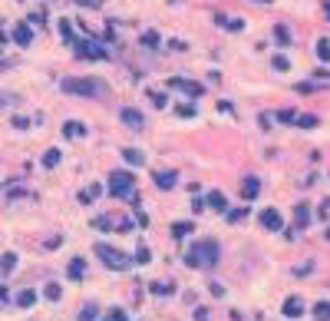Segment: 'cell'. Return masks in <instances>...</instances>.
Wrapping results in <instances>:
<instances>
[{"instance_id":"obj_37","label":"cell","mask_w":330,"mask_h":321,"mask_svg":"<svg viewBox=\"0 0 330 321\" xmlns=\"http://www.w3.org/2000/svg\"><path fill=\"white\" fill-rule=\"evenodd\" d=\"M274 37H277V43H284V47L291 43V37H287V30H284V27H277V30H274Z\"/></svg>"},{"instance_id":"obj_44","label":"cell","mask_w":330,"mask_h":321,"mask_svg":"<svg viewBox=\"0 0 330 321\" xmlns=\"http://www.w3.org/2000/svg\"><path fill=\"white\" fill-rule=\"evenodd\" d=\"M3 298H7V288H3V285H0V302H3Z\"/></svg>"},{"instance_id":"obj_24","label":"cell","mask_w":330,"mask_h":321,"mask_svg":"<svg viewBox=\"0 0 330 321\" xmlns=\"http://www.w3.org/2000/svg\"><path fill=\"white\" fill-rule=\"evenodd\" d=\"M317 123H320V119H317L314 113H300V116H297V126H300V129H314Z\"/></svg>"},{"instance_id":"obj_29","label":"cell","mask_w":330,"mask_h":321,"mask_svg":"<svg viewBox=\"0 0 330 321\" xmlns=\"http://www.w3.org/2000/svg\"><path fill=\"white\" fill-rule=\"evenodd\" d=\"M317 57L324 60V63H330V40H320L317 43Z\"/></svg>"},{"instance_id":"obj_5","label":"cell","mask_w":330,"mask_h":321,"mask_svg":"<svg viewBox=\"0 0 330 321\" xmlns=\"http://www.w3.org/2000/svg\"><path fill=\"white\" fill-rule=\"evenodd\" d=\"M119 119H122L126 129H142V126H146V116L139 113L135 106H122V110H119Z\"/></svg>"},{"instance_id":"obj_28","label":"cell","mask_w":330,"mask_h":321,"mask_svg":"<svg viewBox=\"0 0 330 321\" xmlns=\"http://www.w3.org/2000/svg\"><path fill=\"white\" fill-rule=\"evenodd\" d=\"M271 66H274L277 73H284V70H287L291 63H287V57H284V53H277V57H271Z\"/></svg>"},{"instance_id":"obj_31","label":"cell","mask_w":330,"mask_h":321,"mask_svg":"<svg viewBox=\"0 0 330 321\" xmlns=\"http://www.w3.org/2000/svg\"><path fill=\"white\" fill-rule=\"evenodd\" d=\"M152 291H155V295H172V291H175V285H168V282H155V285H152Z\"/></svg>"},{"instance_id":"obj_39","label":"cell","mask_w":330,"mask_h":321,"mask_svg":"<svg viewBox=\"0 0 330 321\" xmlns=\"http://www.w3.org/2000/svg\"><path fill=\"white\" fill-rule=\"evenodd\" d=\"M175 113H179V116H185V119H188V116H198V113H195V106H188V103H185V106H179Z\"/></svg>"},{"instance_id":"obj_18","label":"cell","mask_w":330,"mask_h":321,"mask_svg":"<svg viewBox=\"0 0 330 321\" xmlns=\"http://www.w3.org/2000/svg\"><path fill=\"white\" fill-rule=\"evenodd\" d=\"M122 159H126L129 166H146V156L139 149H122Z\"/></svg>"},{"instance_id":"obj_40","label":"cell","mask_w":330,"mask_h":321,"mask_svg":"<svg viewBox=\"0 0 330 321\" xmlns=\"http://www.w3.org/2000/svg\"><path fill=\"white\" fill-rule=\"evenodd\" d=\"M76 3H79V7H90V10H99V7H103V0H76Z\"/></svg>"},{"instance_id":"obj_33","label":"cell","mask_w":330,"mask_h":321,"mask_svg":"<svg viewBox=\"0 0 330 321\" xmlns=\"http://www.w3.org/2000/svg\"><path fill=\"white\" fill-rule=\"evenodd\" d=\"M60 33H63V40H66V43H73V27H70L66 20H60Z\"/></svg>"},{"instance_id":"obj_4","label":"cell","mask_w":330,"mask_h":321,"mask_svg":"<svg viewBox=\"0 0 330 321\" xmlns=\"http://www.w3.org/2000/svg\"><path fill=\"white\" fill-rule=\"evenodd\" d=\"M132 189H135V176L129 169H116L109 176V195L112 199H129Z\"/></svg>"},{"instance_id":"obj_48","label":"cell","mask_w":330,"mask_h":321,"mask_svg":"<svg viewBox=\"0 0 330 321\" xmlns=\"http://www.w3.org/2000/svg\"><path fill=\"white\" fill-rule=\"evenodd\" d=\"M106 321H112V318H106Z\"/></svg>"},{"instance_id":"obj_46","label":"cell","mask_w":330,"mask_h":321,"mask_svg":"<svg viewBox=\"0 0 330 321\" xmlns=\"http://www.w3.org/2000/svg\"><path fill=\"white\" fill-rule=\"evenodd\" d=\"M257 3H271V0H257Z\"/></svg>"},{"instance_id":"obj_10","label":"cell","mask_w":330,"mask_h":321,"mask_svg":"<svg viewBox=\"0 0 330 321\" xmlns=\"http://www.w3.org/2000/svg\"><path fill=\"white\" fill-rule=\"evenodd\" d=\"M215 23H218V27H225V30H231V33H238V30H244V20H238V17H228V14H215Z\"/></svg>"},{"instance_id":"obj_6","label":"cell","mask_w":330,"mask_h":321,"mask_svg":"<svg viewBox=\"0 0 330 321\" xmlns=\"http://www.w3.org/2000/svg\"><path fill=\"white\" fill-rule=\"evenodd\" d=\"M168 86H175V90H182V93H188V96H202L205 93V86L202 83H195V80H168Z\"/></svg>"},{"instance_id":"obj_41","label":"cell","mask_w":330,"mask_h":321,"mask_svg":"<svg viewBox=\"0 0 330 321\" xmlns=\"http://www.w3.org/2000/svg\"><path fill=\"white\" fill-rule=\"evenodd\" d=\"M14 126H17V129H27V126H30V119H27V116H14Z\"/></svg>"},{"instance_id":"obj_36","label":"cell","mask_w":330,"mask_h":321,"mask_svg":"<svg viewBox=\"0 0 330 321\" xmlns=\"http://www.w3.org/2000/svg\"><path fill=\"white\" fill-rule=\"evenodd\" d=\"M277 119H281V123H297V113H291V110H281V113H277Z\"/></svg>"},{"instance_id":"obj_25","label":"cell","mask_w":330,"mask_h":321,"mask_svg":"<svg viewBox=\"0 0 330 321\" xmlns=\"http://www.w3.org/2000/svg\"><path fill=\"white\" fill-rule=\"evenodd\" d=\"M188 232H195L192 222H175V225H172V235H175V239H185Z\"/></svg>"},{"instance_id":"obj_30","label":"cell","mask_w":330,"mask_h":321,"mask_svg":"<svg viewBox=\"0 0 330 321\" xmlns=\"http://www.w3.org/2000/svg\"><path fill=\"white\" fill-rule=\"evenodd\" d=\"M96 311H99L96 305H86V308L79 311V321H96Z\"/></svg>"},{"instance_id":"obj_35","label":"cell","mask_w":330,"mask_h":321,"mask_svg":"<svg viewBox=\"0 0 330 321\" xmlns=\"http://www.w3.org/2000/svg\"><path fill=\"white\" fill-rule=\"evenodd\" d=\"M142 43H146V47H159V33H152V30L142 33Z\"/></svg>"},{"instance_id":"obj_12","label":"cell","mask_w":330,"mask_h":321,"mask_svg":"<svg viewBox=\"0 0 330 321\" xmlns=\"http://www.w3.org/2000/svg\"><path fill=\"white\" fill-rule=\"evenodd\" d=\"M175 182H179V172H175V169H165V172H155V186H159V189H172V186H175Z\"/></svg>"},{"instance_id":"obj_34","label":"cell","mask_w":330,"mask_h":321,"mask_svg":"<svg viewBox=\"0 0 330 321\" xmlns=\"http://www.w3.org/2000/svg\"><path fill=\"white\" fill-rule=\"evenodd\" d=\"M135 262H139V265L152 262V252H149V248H139V252H135Z\"/></svg>"},{"instance_id":"obj_3","label":"cell","mask_w":330,"mask_h":321,"mask_svg":"<svg viewBox=\"0 0 330 321\" xmlns=\"http://www.w3.org/2000/svg\"><path fill=\"white\" fill-rule=\"evenodd\" d=\"M96 255L103 258V265L106 268H112V272H126V268H132V258H129L126 252H119V248L106 245V242H96Z\"/></svg>"},{"instance_id":"obj_1","label":"cell","mask_w":330,"mask_h":321,"mask_svg":"<svg viewBox=\"0 0 330 321\" xmlns=\"http://www.w3.org/2000/svg\"><path fill=\"white\" fill-rule=\"evenodd\" d=\"M218 258H221V245L215 239H202V242H195L185 252V265L188 268H211Z\"/></svg>"},{"instance_id":"obj_22","label":"cell","mask_w":330,"mask_h":321,"mask_svg":"<svg viewBox=\"0 0 330 321\" xmlns=\"http://www.w3.org/2000/svg\"><path fill=\"white\" fill-rule=\"evenodd\" d=\"M14 268H17V255H14V252H7V255L0 258V272H3V275H10Z\"/></svg>"},{"instance_id":"obj_11","label":"cell","mask_w":330,"mask_h":321,"mask_svg":"<svg viewBox=\"0 0 330 321\" xmlns=\"http://www.w3.org/2000/svg\"><path fill=\"white\" fill-rule=\"evenodd\" d=\"M66 275H70L73 282H83V278H86V258H73V262L66 265Z\"/></svg>"},{"instance_id":"obj_27","label":"cell","mask_w":330,"mask_h":321,"mask_svg":"<svg viewBox=\"0 0 330 321\" xmlns=\"http://www.w3.org/2000/svg\"><path fill=\"white\" fill-rule=\"evenodd\" d=\"M43 295H46L50 302H60V295H63V291H60V285H56V282H50L46 288H43Z\"/></svg>"},{"instance_id":"obj_16","label":"cell","mask_w":330,"mask_h":321,"mask_svg":"<svg viewBox=\"0 0 330 321\" xmlns=\"http://www.w3.org/2000/svg\"><path fill=\"white\" fill-rule=\"evenodd\" d=\"M294 222H297V228H304L307 222H311V206H307V202H297V209H294Z\"/></svg>"},{"instance_id":"obj_14","label":"cell","mask_w":330,"mask_h":321,"mask_svg":"<svg viewBox=\"0 0 330 321\" xmlns=\"http://www.w3.org/2000/svg\"><path fill=\"white\" fill-rule=\"evenodd\" d=\"M281 311H284V318H300V315H304V302H300V298H287Z\"/></svg>"},{"instance_id":"obj_9","label":"cell","mask_w":330,"mask_h":321,"mask_svg":"<svg viewBox=\"0 0 330 321\" xmlns=\"http://www.w3.org/2000/svg\"><path fill=\"white\" fill-rule=\"evenodd\" d=\"M261 225L268 228V232H281V225H284V222H281V212H277V209H264V212H261Z\"/></svg>"},{"instance_id":"obj_23","label":"cell","mask_w":330,"mask_h":321,"mask_svg":"<svg viewBox=\"0 0 330 321\" xmlns=\"http://www.w3.org/2000/svg\"><path fill=\"white\" fill-rule=\"evenodd\" d=\"M314 318L317 321H330V302H317L314 305Z\"/></svg>"},{"instance_id":"obj_42","label":"cell","mask_w":330,"mask_h":321,"mask_svg":"<svg viewBox=\"0 0 330 321\" xmlns=\"http://www.w3.org/2000/svg\"><path fill=\"white\" fill-rule=\"evenodd\" d=\"M208 288H211V295H215V298H221V295H225V288H221L218 282H211V285H208Z\"/></svg>"},{"instance_id":"obj_2","label":"cell","mask_w":330,"mask_h":321,"mask_svg":"<svg viewBox=\"0 0 330 321\" xmlns=\"http://www.w3.org/2000/svg\"><path fill=\"white\" fill-rule=\"evenodd\" d=\"M60 86H63L66 93H73V96H90V99H96V96L106 93V83H103V80H76V76H66Z\"/></svg>"},{"instance_id":"obj_26","label":"cell","mask_w":330,"mask_h":321,"mask_svg":"<svg viewBox=\"0 0 330 321\" xmlns=\"http://www.w3.org/2000/svg\"><path fill=\"white\" fill-rule=\"evenodd\" d=\"M96 195H99V186H90V189H83V192H79V202H83V206H90Z\"/></svg>"},{"instance_id":"obj_38","label":"cell","mask_w":330,"mask_h":321,"mask_svg":"<svg viewBox=\"0 0 330 321\" xmlns=\"http://www.w3.org/2000/svg\"><path fill=\"white\" fill-rule=\"evenodd\" d=\"M92 225H96V228H103V232H106V228H112V222L106 219V215H99V219H92Z\"/></svg>"},{"instance_id":"obj_20","label":"cell","mask_w":330,"mask_h":321,"mask_svg":"<svg viewBox=\"0 0 330 321\" xmlns=\"http://www.w3.org/2000/svg\"><path fill=\"white\" fill-rule=\"evenodd\" d=\"M225 215H228V222H231V225H238V222H244V219H248V206H241V209H228Z\"/></svg>"},{"instance_id":"obj_17","label":"cell","mask_w":330,"mask_h":321,"mask_svg":"<svg viewBox=\"0 0 330 321\" xmlns=\"http://www.w3.org/2000/svg\"><path fill=\"white\" fill-rule=\"evenodd\" d=\"M63 136H66V139H79V136H86V126L76 123V119H70V123L63 126Z\"/></svg>"},{"instance_id":"obj_7","label":"cell","mask_w":330,"mask_h":321,"mask_svg":"<svg viewBox=\"0 0 330 321\" xmlns=\"http://www.w3.org/2000/svg\"><path fill=\"white\" fill-rule=\"evenodd\" d=\"M76 53H79V57H90V60H106V50H103L96 40H83Z\"/></svg>"},{"instance_id":"obj_13","label":"cell","mask_w":330,"mask_h":321,"mask_svg":"<svg viewBox=\"0 0 330 321\" xmlns=\"http://www.w3.org/2000/svg\"><path fill=\"white\" fill-rule=\"evenodd\" d=\"M14 43H17V47H30V43H33V33H30V27H27V23L14 27Z\"/></svg>"},{"instance_id":"obj_8","label":"cell","mask_w":330,"mask_h":321,"mask_svg":"<svg viewBox=\"0 0 330 321\" xmlns=\"http://www.w3.org/2000/svg\"><path fill=\"white\" fill-rule=\"evenodd\" d=\"M257 192H261V179H257V176H248V179L241 182V199H244V202H255Z\"/></svg>"},{"instance_id":"obj_15","label":"cell","mask_w":330,"mask_h":321,"mask_svg":"<svg viewBox=\"0 0 330 321\" xmlns=\"http://www.w3.org/2000/svg\"><path fill=\"white\" fill-rule=\"evenodd\" d=\"M205 206H211V209H218V212H228V199H225V192H208V199H205Z\"/></svg>"},{"instance_id":"obj_32","label":"cell","mask_w":330,"mask_h":321,"mask_svg":"<svg viewBox=\"0 0 330 321\" xmlns=\"http://www.w3.org/2000/svg\"><path fill=\"white\" fill-rule=\"evenodd\" d=\"M149 99H152V103H155L159 110H162L165 103H168V96H165V93H159V90H152V93H149Z\"/></svg>"},{"instance_id":"obj_45","label":"cell","mask_w":330,"mask_h":321,"mask_svg":"<svg viewBox=\"0 0 330 321\" xmlns=\"http://www.w3.org/2000/svg\"><path fill=\"white\" fill-rule=\"evenodd\" d=\"M324 10H327V17H330V0H324Z\"/></svg>"},{"instance_id":"obj_43","label":"cell","mask_w":330,"mask_h":321,"mask_svg":"<svg viewBox=\"0 0 330 321\" xmlns=\"http://www.w3.org/2000/svg\"><path fill=\"white\" fill-rule=\"evenodd\" d=\"M195 321H208V311H205V308H198V311H195Z\"/></svg>"},{"instance_id":"obj_21","label":"cell","mask_w":330,"mask_h":321,"mask_svg":"<svg viewBox=\"0 0 330 321\" xmlns=\"http://www.w3.org/2000/svg\"><path fill=\"white\" fill-rule=\"evenodd\" d=\"M60 166V149H46L43 152V169H56Z\"/></svg>"},{"instance_id":"obj_19","label":"cell","mask_w":330,"mask_h":321,"mask_svg":"<svg viewBox=\"0 0 330 321\" xmlns=\"http://www.w3.org/2000/svg\"><path fill=\"white\" fill-rule=\"evenodd\" d=\"M17 305H20V308H30V305H37V291H33V288H23V291L17 295Z\"/></svg>"},{"instance_id":"obj_47","label":"cell","mask_w":330,"mask_h":321,"mask_svg":"<svg viewBox=\"0 0 330 321\" xmlns=\"http://www.w3.org/2000/svg\"><path fill=\"white\" fill-rule=\"evenodd\" d=\"M324 235H327V239H330V228H327V232H324Z\"/></svg>"}]
</instances>
